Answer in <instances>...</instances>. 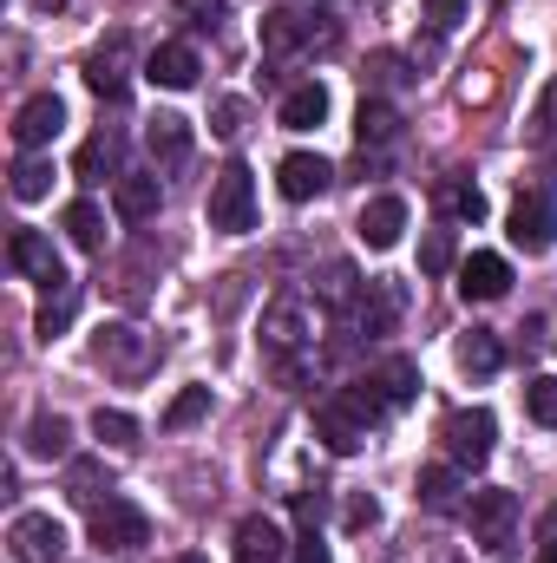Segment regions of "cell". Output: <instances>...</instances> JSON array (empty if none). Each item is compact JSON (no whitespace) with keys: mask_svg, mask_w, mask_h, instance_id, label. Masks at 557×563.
Returning a JSON list of instances; mask_svg holds the SVG:
<instances>
[{"mask_svg":"<svg viewBox=\"0 0 557 563\" xmlns=\"http://www.w3.org/2000/svg\"><path fill=\"white\" fill-rule=\"evenodd\" d=\"M263 354H270L282 387H308V374H315V308L302 295H276L263 308Z\"/></svg>","mask_w":557,"mask_h":563,"instance_id":"6da1fadb","label":"cell"},{"mask_svg":"<svg viewBox=\"0 0 557 563\" xmlns=\"http://www.w3.org/2000/svg\"><path fill=\"white\" fill-rule=\"evenodd\" d=\"M92 361H99L112 380H144V374L157 367V341L139 334L132 321H106V328L92 334Z\"/></svg>","mask_w":557,"mask_h":563,"instance_id":"7a4b0ae2","label":"cell"},{"mask_svg":"<svg viewBox=\"0 0 557 563\" xmlns=\"http://www.w3.org/2000/svg\"><path fill=\"white\" fill-rule=\"evenodd\" d=\"M210 230H223V236L256 230V177H250V164H223L217 170V184H210Z\"/></svg>","mask_w":557,"mask_h":563,"instance_id":"3957f363","label":"cell"},{"mask_svg":"<svg viewBox=\"0 0 557 563\" xmlns=\"http://www.w3.org/2000/svg\"><path fill=\"white\" fill-rule=\"evenodd\" d=\"M92 544L99 551H112V558H132V551H144L151 544V518H144L132 498H106V505H92Z\"/></svg>","mask_w":557,"mask_h":563,"instance_id":"277c9868","label":"cell"},{"mask_svg":"<svg viewBox=\"0 0 557 563\" xmlns=\"http://www.w3.org/2000/svg\"><path fill=\"white\" fill-rule=\"evenodd\" d=\"M466 518H472V544H479V551H505L512 531H518V498H512L505 485H485V492H472Z\"/></svg>","mask_w":557,"mask_h":563,"instance_id":"5b68a950","label":"cell"},{"mask_svg":"<svg viewBox=\"0 0 557 563\" xmlns=\"http://www.w3.org/2000/svg\"><path fill=\"white\" fill-rule=\"evenodd\" d=\"M505 236H512V250H525V256H545L557 243V210L545 190H525L518 203H512V223H505Z\"/></svg>","mask_w":557,"mask_h":563,"instance_id":"8992f818","label":"cell"},{"mask_svg":"<svg viewBox=\"0 0 557 563\" xmlns=\"http://www.w3.org/2000/svg\"><path fill=\"white\" fill-rule=\"evenodd\" d=\"M401 308H407L401 282H361V295L348 301V334H394Z\"/></svg>","mask_w":557,"mask_h":563,"instance_id":"52a82bcc","label":"cell"},{"mask_svg":"<svg viewBox=\"0 0 557 563\" xmlns=\"http://www.w3.org/2000/svg\"><path fill=\"white\" fill-rule=\"evenodd\" d=\"M7 544H13L20 563H59L66 558V525L53 511H20L13 531H7Z\"/></svg>","mask_w":557,"mask_h":563,"instance_id":"ba28073f","label":"cell"},{"mask_svg":"<svg viewBox=\"0 0 557 563\" xmlns=\"http://www.w3.org/2000/svg\"><path fill=\"white\" fill-rule=\"evenodd\" d=\"M7 263H13L26 282L66 288V263H59V250H53V236H46V230H13V236H7Z\"/></svg>","mask_w":557,"mask_h":563,"instance_id":"9c48e42d","label":"cell"},{"mask_svg":"<svg viewBox=\"0 0 557 563\" xmlns=\"http://www.w3.org/2000/svg\"><path fill=\"white\" fill-rule=\"evenodd\" d=\"M439 439H446L452 465H485L492 459V439H499V420L485 407H472V413H452V420L439 426Z\"/></svg>","mask_w":557,"mask_h":563,"instance_id":"30bf717a","label":"cell"},{"mask_svg":"<svg viewBox=\"0 0 557 563\" xmlns=\"http://www.w3.org/2000/svg\"><path fill=\"white\" fill-rule=\"evenodd\" d=\"M86 86H92L106 106L125 99V86H132V33H112V40L86 59Z\"/></svg>","mask_w":557,"mask_h":563,"instance_id":"8fae6325","label":"cell"},{"mask_svg":"<svg viewBox=\"0 0 557 563\" xmlns=\"http://www.w3.org/2000/svg\"><path fill=\"white\" fill-rule=\"evenodd\" d=\"M315 439H321L335 459H354V452L368 445V420L335 394V400H321V407H315Z\"/></svg>","mask_w":557,"mask_h":563,"instance_id":"7c38bea8","label":"cell"},{"mask_svg":"<svg viewBox=\"0 0 557 563\" xmlns=\"http://www.w3.org/2000/svg\"><path fill=\"white\" fill-rule=\"evenodd\" d=\"M276 184H282V197L288 203H315L328 184H335V164L328 157H315V151H288L276 164Z\"/></svg>","mask_w":557,"mask_h":563,"instance_id":"4fadbf2b","label":"cell"},{"mask_svg":"<svg viewBox=\"0 0 557 563\" xmlns=\"http://www.w3.org/2000/svg\"><path fill=\"white\" fill-rule=\"evenodd\" d=\"M59 125H66V106H59V92H33V99L13 112V144H20V151H40V144L59 139Z\"/></svg>","mask_w":557,"mask_h":563,"instance_id":"5bb4252c","label":"cell"},{"mask_svg":"<svg viewBox=\"0 0 557 563\" xmlns=\"http://www.w3.org/2000/svg\"><path fill=\"white\" fill-rule=\"evenodd\" d=\"M505 288H512V263H505V256L479 250V256L459 263V295H466V301H499Z\"/></svg>","mask_w":557,"mask_h":563,"instance_id":"9a60e30c","label":"cell"},{"mask_svg":"<svg viewBox=\"0 0 557 563\" xmlns=\"http://www.w3.org/2000/svg\"><path fill=\"white\" fill-rule=\"evenodd\" d=\"M452 361H459V374H466V380H492V374L505 367V347H499V334H492V328H466V334L452 341Z\"/></svg>","mask_w":557,"mask_h":563,"instance_id":"2e32d148","label":"cell"},{"mask_svg":"<svg viewBox=\"0 0 557 563\" xmlns=\"http://www.w3.org/2000/svg\"><path fill=\"white\" fill-rule=\"evenodd\" d=\"M230 551H237V563H282V551H295V544L282 538L276 518H263V511H256V518H243V525H237V544H230Z\"/></svg>","mask_w":557,"mask_h":563,"instance_id":"e0dca14e","label":"cell"},{"mask_svg":"<svg viewBox=\"0 0 557 563\" xmlns=\"http://www.w3.org/2000/svg\"><path fill=\"white\" fill-rule=\"evenodd\" d=\"M315 20H321V13H315ZM315 20L295 13V7H276V13L263 20V53H270V59H288V53L315 46Z\"/></svg>","mask_w":557,"mask_h":563,"instance_id":"ac0fdd59","label":"cell"},{"mask_svg":"<svg viewBox=\"0 0 557 563\" xmlns=\"http://www.w3.org/2000/svg\"><path fill=\"white\" fill-rule=\"evenodd\" d=\"M157 203H164V190H157L151 170H125V177L112 184V210H119V223H151Z\"/></svg>","mask_w":557,"mask_h":563,"instance_id":"d6986e66","label":"cell"},{"mask_svg":"<svg viewBox=\"0 0 557 563\" xmlns=\"http://www.w3.org/2000/svg\"><path fill=\"white\" fill-rule=\"evenodd\" d=\"M197 73H204V66H197V53H190V46H177V40H171V46H157V53L144 59V79H151V86H164V92H190V86H197Z\"/></svg>","mask_w":557,"mask_h":563,"instance_id":"ffe728a7","label":"cell"},{"mask_svg":"<svg viewBox=\"0 0 557 563\" xmlns=\"http://www.w3.org/2000/svg\"><path fill=\"white\" fill-rule=\"evenodd\" d=\"M361 243L368 250H394L401 243V230H407V203L401 197H374V203H361Z\"/></svg>","mask_w":557,"mask_h":563,"instance_id":"44dd1931","label":"cell"},{"mask_svg":"<svg viewBox=\"0 0 557 563\" xmlns=\"http://www.w3.org/2000/svg\"><path fill=\"white\" fill-rule=\"evenodd\" d=\"M144 144H151L157 170H177V164L190 157V119H177V112H157V119L144 125Z\"/></svg>","mask_w":557,"mask_h":563,"instance_id":"7402d4cb","label":"cell"},{"mask_svg":"<svg viewBox=\"0 0 557 563\" xmlns=\"http://www.w3.org/2000/svg\"><path fill=\"white\" fill-rule=\"evenodd\" d=\"M354 139H361V151H387V144L401 139V112L387 106V99H361V112H354Z\"/></svg>","mask_w":557,"mask_h":563,"instance_id":"603a6c76","label":"cell"},{"mask_svg":"<svg viewBox=\"0 0 557 563\" xmlns=\"http://www.w3.org/2000/svg\"><path fill=\"white\" fill-rule=\"evenodd\" d=\"M79 177L86 184H119L125 177V139L119 132H99V139H86V151H79Z\"/></svg>","mask_w":557,"mask_h":563,"instance_id":"cb8c5ba5","label":"cell"},{"mask_svg":"<svg viewBox=\"0 0 557 563\" xmlns=\"http://www.w3.org/2000/svg\"><path fill=\"white\" fill-rule=\"evenodd\" d=\"M276 119L288 125V132H315V125L328 119V86H321V79H302V86H295V92L282 99Z\"/></svg>","mask_w":557,"mask_h":563,"instance_id":"d4e9b609","label":"cell"},{"mask_svg":"<svg viewBox=\"0 0 557 563\" xmlns=\"http://www.w3.org/2000/svg\"><path fill=\"white\" fill-rule=\"evenodd\" d=\"M414 492H419V505H426V511H452V505H459V492H466V472H459V465H426Z\"/></svg>","mask_w":557,"mask_h":563,"instance_id":"484cf974","label":"cell"},{"mask_svg":"<svg viewBox=\"0 0 557 563\" xmlns=\"http://www.w3.org/2000/svg\"><path fill=\"white\" fill-rule=\"evenodd\" d=\"M66 236H73V250H86V256H99V250H106V217H99V203H92V197L66 203Z\"/></svg>","mask_w":557,"mask_h":563,"instance_id":"4316f807","label":"cell"},{"mask_svg":"<svg viewBox=\"0 0 557 563\" xmlns=\"http://www.w3.org/2000/svg\"><path fill=\"white\" fill-rule=\"evenodd\" d=\"M374 387L387 394V407H407V400L419 394V361H407V354L381 361V367H374Z\"/></svg>","mask_w":557,"mask_h":563,"instance_id":"83f0119b","label":"cell"},{"mask_svg":"<svg viewBox=\"0 0 557 563\" xmlns=\"http://www.w3.org/2000/svg\"><path fill=\"white\" fill-rule=\"evenodd\" d=\"M26 452H33V459H66V452H73V426L59 420V413H33Z\"/></svg>","mask_w":557,"mask_h":563,"instance_id":"f1b7e54d","label":"cell"},{"mask_svg":"<svg viewBox=\"0 0 557 563\" xmlns=\"http://www.w3.org/2000/svg\"><path fill=\"white\" fill-rule=\"evenodd\" d=\"M66 498L92 511V505H106V498H112V485H106V472H99L92 459H73V472H66Z\"/></svg>","mask_w":557,"mask_h":563,"instance_id":"f546056e","label":"cell"},{"mask_svg":"<svg viewBox=\"0 0 557 563\" xmlns=\"http://www.w3.org/2000/svg\"><path fill=\"white\" fill-rule=\"evenodd\" d=\"M439 203H446L459 223H485V190L466 184V177H446V184H439Z\"/></svg>","mask_w":557,"mask_h":563,"instance_id":"4dcf8cb0","label":"cell"},{"mask_svg":"<svg viewBox=\"0 0 557 563\" xmlns=\"http://www.w3.org/2000/svg\"><path fill=\"white\" fill-rule=\"evenodd\" d=\"M46 190H53V164H46V157H33V151H26V157H20V164H13V197H20V203H40V197H46Z\"/></svg>","mask_w":557,"mask_h":563,"instance_id":"1f68e13d","label":"cell"},{"mask_svg":"<svg viewBox=\"0 0 557 563\" xmlns=\"http://www.w3.org/2000/svg\"><path fill=\"white\" fill-rule=\"evenodd\" d=\"M92 439H106L112 452H132V445H139V420L119 413V407H99V413H92Z\"/></svg>","mask_w":557,"mask_h":563,"instance_id":"d6a6232c","label":"cell"},{"mask_svg":"<svg viewBox=\"0 0 557 563\" xmlns=\"http://www.w3.org/2000/svg\"><path fill=\"white\" fill-rule=\"evenodd\" d=\"M210 420V387H184L171 407H164V432H184V426Z\"/></svg>","mask_w":557,"mask_h":563,"instance_id":"836d02e7","label":"cell"},{"mask_svg":"<svg viewBox=\"0 0 557 563\" xmlns=\"http://www.w3.org/2000/svg\"><path fill=\"white\" fill-rule=\"evenodd\" d=\"M73 308H79V288H73V282H66V288H53V295H46V308H40V341H53V334L73 321Z\"/></svg>","mask_w":557,"mask_h":563,"instance_id":"e575fe53","label":"cell"},{"mask_svg":"<svg viewBox=\"0 0 557 563\" xmlns=\"http://www.w3.org/2000/svg\"><path fill=\"white\" fill-rule=\"evenodd\" d=\"M525 413H532L538 426H557V380H551V374L525 380Z\"/></svg>","mask_w":557,"mask_h":563,"instance_id":"d590c367","label":"cell"},{"mask_svg":"<svg viewBox=\"0 0 557 563\" xmlns=\"http://www.w3.org/2000/svg\"><path fill=\"white\" fill-rule=\"evenodd\" d=\"M452 269V230H426L419 243V276H446Z\"/></svg>","mask_w":557,"mask_h":563,"instance_id":"8d00e7d4","label":"cell"},{"mask_svg":"<svg viewBox=\"0 0 557 563\" xmlns=\"http://www.w3.org/2000/svg\"><path fill=\"white\" fill-rule=\"evenodd\" d=\"M401 79H414V73H407L394 53H374V59H368V86H374V99H381V92H394Z\"/></svg>","mask_w":557,"mask_h":563,"instance_id":"74e56055","label":"cell"},{"mask_svg":"<svg viewBox=\"0 0 557 563\" xmlns=\"http://www.w3.org/2000/svg\"><path fill=\"white\" fill-rule=\"evenodd\" d=\"M459 20H466V0H426V26L433 33H452Z\"/></svg>","mask_w":557,"mask_h":563,"instance_id":"f35d334b","label":"cell"},{"mask_svg":"<svg viewBox=\"0 0 557 563\" xmlns=\"http://www.w3.org/2000/svg\"><path fill=\"white\" fill-rule=\"evenodd\" d=\"M288 563H335V558H328V544H321V531H315V525H308V531L295 538V558H288Z\"/></svg>","mask_w":557,"mask_h":563,"instance_id":"ab89813d","label":"cell"},{"mask_svg":"<svg viewBox=\"0 0 557 563\" xmlns=\"http://www.w3.org/2000/svg\"><path fill=\"white\" fill-rule=\"evenodd\" d=\"M210 132H217V139H237V132H243V99H223V106H217V125H210Z\"/></svg>","mask_w":557,"mask_h":563,"instance_id":"60d3db41","label":"cell"},{"mask_svg":"<svg viewBox=\"0 0 557 563\" xmlns=\"http://www.w3.org/2000/svg\"><path fill=\"white\" fill-rule=\"evenodd\" d=\"M532 125H538V139H557V79H551V92L538 99V119Z\"/></svg>","mask_w":557,"mask_h":563,"instance_id":"b9f144b4","label":"cell"},{"mask_svg":"<svg viewBox=\"0 0 557 563\" xmlns=\"http://www.w3.org/2000/svg\"><path fill=\"white\" fill-rule=\"evenodd\" d=\"M177 13H190V26H210L223 13V0H177Z\"/></svg>","mask_w":557,"mask_h":563,"instance_id":"7bdbcfd3","label":"cell"},{"mask_svg":"<svg viewBox=\"0 0 557 563\" xmlns=\"http://www.w3.org/2000/svg\"><path fill=\"white\" fill-rule=\"evenodd\" d=\"M374 518H381V505H374V498H354V505H348V531H368Z\"/></svg>","mask_w":557,"mask_h":563,"instance_id":"ee69618b","label":"cell"},{"mask_svg":"<svg viewBox=\"0 0 557 563\" xmlns=\"http://www.w3.org/2000/svg\"><path fill=\"white\" fill-rule=\"evenodd\" d=\"M295 518L315 525V518H321V492H295Z\"/></svg>","mask_w":557,"mask_h":563,"instance_id":"f6af8a7d","label":"cell"},{"mask_svg":"<svg viewBox=\"0 0 557 563\" xmlns=\"http://www.w3.org/2000/svg\"><path fill=\"white\" fill-rule=\"evenodd\" d=\"M538 544L557 551V505H545V518H538Z\"/></svg>","mask_w":557,"mask_h":563,"instance_id":"bcb514c9","label":"cell"},{"mask_svg":"<svg viewBox=\"0 0 557 563\" xmlns=\"http://www.w3.org/2000/svg\"><path fill=\"white\" fill-rule=\"evenodd\" d=\"M538 563H557V551H538Z\"/></svg>","mask_w":557,"mask_h":563,"instance_id":"7dc6e473","label":"cell"},{"mask_svg":"<svg viewBox=\"0 0 557 563\" xmlns=\"http://www.w3.org/2000/svg\"><path fill=\"white\" fill-rule=\"evenodd\" d=\"M171 563H204V558H197V551H190V558H171Z\"/></svg>","mask_w":557,"mask_h":563,"instance_id":"c3c4849f","label":"cell"}]
</instances>
